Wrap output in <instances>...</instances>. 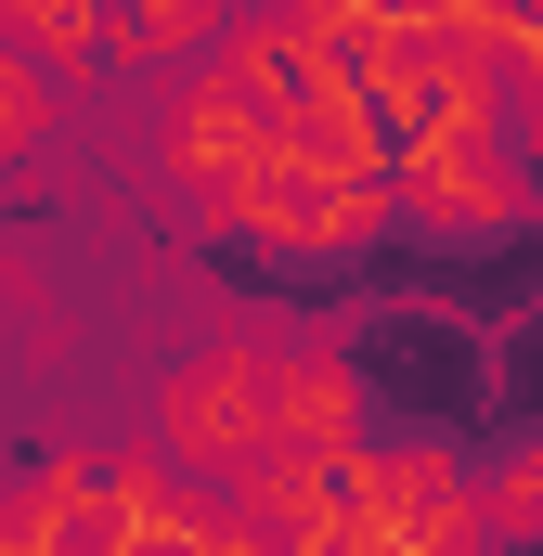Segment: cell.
I'll return each instance as SVG.
<instances>
[{
	"instance_id": "1",
	"label": "cell",
	"mask_w": 543,
	"mask_h": 556,
	"mask_svg": "<svg viewBox=\"0 0 543 556\" xmlns=\"http://www.w3.org/2000/svg\"><path fill=\"white\" fill-rule=\"evenodd\" d=\"M389 168H402V220H414V233H440V247L531 233L543 168H531L505 130H492V117H427V130H402V142H389Z\"/></svg>"
},
{
	"instance_id": "4",
	"label": "cell",
	"mask_w": 543,
	"mask_h": 556,
	"mask_svg": "<svg viewBox=\"0 0 543 556\" xmlns=\"http://www.w3.org/2000/svg\"><path fill=\"white\" fill-rule=\"evenodd\" d=\"M65 117H78V78H52L26 39H0V181H13L39 142L65 130Z\"/></svg>"
},
{
	"instance_id": "6",
	"label": "cell",
	"mask_w": 543,
	"mask_h": 556,
	"mask_svg": "<svg viewBox=\"0 0 543 556\" xmlns=\"http://www.w3.org/2000/svg\"><path fill=\"white\" fill-rule=\"evenodd\" d=\"M479 492H492V531H543V453H505V479Z\"/></svg>"
},
{
	"instance_id": "5",
	"label": "cell",
	"mask_w": 543,
	"mask_h": 556,
	"mask_svg": "<svg viewBox=\"0 0 543 556\" xmlns=\"http://www.w3.org/2000/svg\"><path fill=\"white\" fill-rule=\"evenodd\" d=\"M0 39H26V52H39L52 78H78V91L117 65V52H104V0H0Z\"/></svg>"
},
{
	"instance_id": "3",
	"label": "cell",
	"mask_w": 543,
	"mask_h": 556,
	"mask_svg": "<svg viewBox=\"0 0 543 556\" xmlns=\"http://www.w3.org/2000/svg\"><path fill=\"white\" fill-rule=\"evenodd\" d=\"M13 544H104V453H39L0 492V556Z\"/></svg>"
},
{
	"instance_id": "2",
	"label": "cell",
	"mask_w": 543,
	"mask_h": 556,
	"mask_svg": "<svg viewBox=\"0 0 543 556\" xmlns=\"http://www.w3.org/2000/svg\"><path fill=\"white\" fill-rule=\"evenodd\" d=\"M492 531V492L453 440H402V453H350V544H466Z\"/></svg>"
}]
</instances>
